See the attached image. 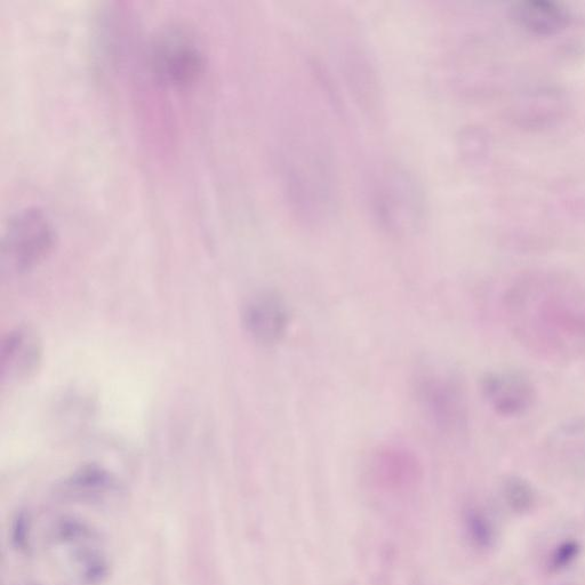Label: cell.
Instances as JSON below:
<instances>
[{"label": "cell", "instance_id": "cell-1", "mask_svg": "<svg viewBox=\"0 0 585 585\" xmlns=\"http://www.w3.org/2000/svg\"><path fill=\"white\" fill-rule=\"evenodd\" d=\"M512 333L540 356L567 360L585 352V287L555 275L519 280L506 296Z\"/></svg>", "mask_w": 585, "mask_h": 585}, {"label": "cell", "instance_id": "cell-2", "mask_svg": "<svg viewBox=\"0 0 585 585\" xmlns=\"http://www.w3.org/2000/svg\"><path fill=\"white\" fill-rule=\"evenodd\" d=\"M323 126L306 115L285 119L278 147V170L286 203L308 227L323 226L339 206V178Z\"/></svg>", "mask_w": 585, "mask_h": 585}, {"label": "cell", "instance_id": "cell-3", "mask_svg": "<svg viewBox=\"0 0 585 585\" xmlns=\"http://www.w3.org/2000/svg\"><path fill=\"white\" fill-rule=\"evenodd\" d=\"M367 204L378 227L392 237H411L428 219L426 190L410 168L386 160L373 168L367 181Z\"/></svg>", "mask_w": 585, "mask_h": 585}, {"label": "cell", "instance_id": "cell-4", "mask_svg": "<svg viewBox=\"0 0 585 585\" xmlns=\"http://www.w3.org/2000/svg\"><path fill=\"white\" fill-rule=\"evenodd\" d=\"M147 64L159 85L182 90L202 77L206 55L194 30L181 23H170L151 37Z\"/></svg>", "mask_w": 585, "mask_h": 585}, {"label": "cell", "instance_id": "cell-5", "mask_svg": "<svg viewBox=\"0 0 585 585\" xmlns=\"http://www.w3.org/2000/svg\"><path fill=\"white\" fill-rule=\"evenodd\" d=\"M414 392L422 412L443 435L456 438L468 428L466 394L450 367L430 360L414 376Z\"/></svg>", "mask_w": 585, "mask_h": 585}, {"label": "cell", "instance_id": "cell-6", "mask_svg": "<svg viewBox=\"0 0 585 585\" xmlns=\"http://www.w3.org/2000/svg\"><path fill=\"white\" fill-rule=\"evenodd\" d=\"M55 230L42 208L23 207L11 216L3 237V252L10 266L27 272L44 262L53 251Z\"/></svg>", "mask_w": 585, "mask_h": 585}, {"label": "cell", "instance_id": "cell-7", "mask_svg": "<svg viewBox=\"0 0 585 585\" xmlns=\"http://www.w3.org/2000/svg\"><path fill=\"white\" fill-rule=\"evenodd\" d=\"M242 318L245 331L254 342L272 347L285 338L291 312L278 292L262 291L245 303Z\"/></svg>", "mask_w": 585, "mask_h": 585}, {"label": "cell", "instance_id": "cell-8", "mask_svg": "<svg viewBox=\"0 0 585 585\" xmlns=\"http://www.w3.org/2000/svg\"><path fill=\"white\" fill-rule=\"evenodd\" d=\"M341 70L360 109L372 117L378 116L381 111L382 88L379 72L370 53L355 44L344 47Z\"/></svg>", "mask_w": 585, "mask_h": 585}, {"label": "cell", "instance_id": "cell-9", "mask_svg": "<svg viewBox=\"0 0 585 585\" xmlns=\"http://www.w3.org/2000/svg\"><path fill=\"white\" fill-rule=\"evenodd\" d=\"M480 390L492 410L506 418L525 414L536 398L531 380L512 371L487 373L480 383Z\"/></svg>", "mask_w": 585, "mask_h": 585}, {"label": "cell", "instance_id": "cell-10", "mask_svg": "<svg viewBox=\"0 0 585 585\" xmlns=\"http://www.w3.org/2000/svg\"><path fill=\"white\" fill-rule=\"evenodd\" d=\"M2 378L20 383L34 378L43 360L42 341L30 328L20 327L8 333L0 350Z\"/></svg>", "mask_w": 585, "mask_h": 585}, {"label": "cell", "instance_id": "cell-11", "mask_svg": "<svg viewBox=\"0 0 585 585\" xmlns=\"http://www.w3.org/2000/svg\"><path fill=\"white\" fill-rule=\"evenodd\" d=\"M512 22L527 34L552 37L571 26L572 13L555 0H518L509 8Z\"/></svg>", "mask_w": 585, "mask_h": 585}, {"label": "cell", "instance_id": "cell-12", "mask_svg": "<svg viewBox=\"0 0 585 585\" xmlns=\"http://www.w3.org/2000/svg\"><path fill=\"white\" fill-rule=\"evenodd\" d=\"M566 102L562 92L552 87L535 88L516 101L514 117L525 127L548 126L563 116Z\"/></svg>", "mask_w": 585, "mask_h": 585}, {"label": "cell", "instance_id": "cell-13", "mask_svg": "<svg viewBox=\"0 0 585 585\" xmlns=\"http://www.w3.org/2000/svg\"><path fill=\"white\" fill-rule=\"evenodd\" d=\"M458 150L463 162L478 165L487 155L488 142L485 133L477 127H467L458 136Z\"/></svg>", "mask_w": 585, "mask_h": 585}, {"label": "cell", "instance_id": "cell-14", "mask_svg": "<svg viewBox=\"0 0 585 585\" xmlns=\"http://www.w3.org/2000/svg\"><path fill=\"white\" fill-rule=\"evenodd\" d=\"M503 498L511 510L522 514L530 510L535 501V494L530 484L523 478L510 477L503 485Z\"/></svg>", "mask_w": 585, "mask_h": 585}, {"label": "cell", "instance_id": "cell-15", "mask_svg": "<svg viewBox=\"0 0 585 585\" xmlns=\"http://www.w3.org/2000/svg\"><path fill=\"white\" fill-rule=\"evenodd\" d=\"M467 532L472 542L482 549L492 548L496 539L495 528L483 512L471 510L466 518Z\"/></svg>", "mask_w": 585, "mask_h": 585}, {"label": "cell", "instance_id": "cell-16", "mask_svg": "<svg viewBox=\"0 0 585 585\" xmlns=\"http://www.w3.org/2000/svg\"><path fill=\"white\" fill-rule=\"evenodd\" d=\"M581 546L578 541L568 540L559 544L551 556L552 570L562 571L570 567L580 556Z\"/></svg>", "mask_w": 585, "mask_h": 585}, {"label": "cell", "instance_id": "cell-17", "mask_svg": "<svg viewBox=\"0 0 585 585\" xmlns=\"http://www.w3.org/2000/svg\"><path fill=\"white\" fill-rule=\"evenodd\" d=\"M30 525L26 516H20L15 520L13 528V541L21 549L27 548L29 544Z\"/></svg>", "mask_w": 585, "mask_h": 585}]
</instances>
